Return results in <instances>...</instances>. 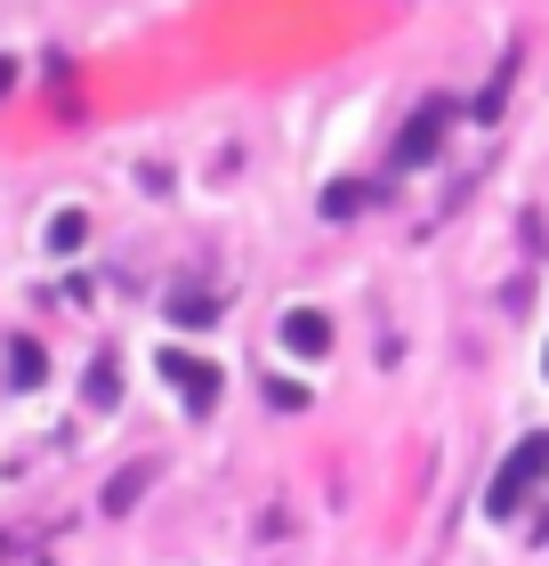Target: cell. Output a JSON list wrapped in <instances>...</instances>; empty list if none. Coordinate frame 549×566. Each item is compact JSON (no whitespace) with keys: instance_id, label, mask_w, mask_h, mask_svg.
Listing matches in <instances>:
<instances>
[{"instance_id":"obj_7","label":"cell","mask_w":549,"mask_h":566,"mask_svg":"<svg viewBox=\"0 0 549 566\" xmlns=\"http://www.w3.org/2000/svg\"><path fill=\"white\" fill-rule=\"evenodd\" d=\"M509 82H517V57H502V73H493V82H485V97H477V122H493V114H502Z\"/></svg>"},{"instance_id":"obj_1","label":"cell","mask_w":549,"mask_h":566,"mask_svg":"<svg viewBox=\"0 0 549 566\" xmlns=\"http://www.w3.org/2000/svg\"><path fill=\"white\" fill-rule=\"evenodd\" d=\"M549 478V437H526V446H517L502 470H493V485H485V510L493 518H517V510H526V494Z\"/></svg>"},{"instance_id":"obj_13","label":"cell","mask_w":549,"mask_h":566,"mask_svg":"<svg viewBox=\"0 0 549 566\" xmlns=\"http://www.w3.org/2000/svg\"><path fill=\"white\" fill-rule=\"evenodd\" d=\"M541 373H549V348H541Z\"/></svg>"},{"instance_id":"obj_3","label":"cell","mask_w":549,"mask_h":566,"mask_svg":"<svg viewBox=\"0 0 549 566\" xmlns=\"http://www.w3.org/2000/svg\"><path fill=\"white\" fill-rule=\"evenodd\" d=\"M162 380H178V397H187L194 413H211V405H219V373L202 365V356H170L162 348Z\"/></svg>"},{"instance_id":"obj_5","label":"cell","mask_w":549,"mask_h":566,"mask_svg":"<svg viewBox=\"0 0 549 566\" xmlns=\"http://www.w3.org/2000/svg\"><path fill=\"white\" fill-rule=\"evenodd\" d=\"M283 348L324 356V348H331V316H316V307H292V316H283Z\"/></svg>"},{"instance_id":"obj_2","label":"cell","mask_w":549,"mask_h":566,"mask_svg":"<svg viewBox=\"0 0 549 566\" xmlns=\"http://www.w3.org/2000/svg\"><path fill=\"white\" fill-rule=\"evenodd\" d=\"M444 122H453V106H444V97H429V106L412 114V130L397 138V163H404V170H412V163H429V154L444 146Z\"/></svg>"},{"instance_id":"obj_4","label":"cell","mask_w":549,"mask_h":566,"mask_svg":"<svg viewBox=\"0 0 549 566\" xmlns=\"http://www.w3.org/2000/svg\"><path fill=\"white\" fill-rule=\"evenodd\" d=\"M154 478H162L154 461H129V470H114V478H106V494H97V510H106V518H129V510H138V502L154 494Z\"/></svg>"},{"instance_id":"obj_11","label":"cell","mask_w":549,"mask_h":566,"mask_svg":"<svg viewBox=\"0 0 549 566\" xmlns=\"http://www.w3.org/2000/svg\"><path fill=\"white\" fill-rule=\"evenodd\" d=\"M170 316H178V324H187V332H202V324H211V300H178V307H170Z\"/></svg>"},{"instance_id":"obj_6","label":"cell","mask_w":549,"mask_h":566,"mask_svg":"<svg viewBox=\"0 0 549 566\" xmlns=\"http://www.w3.org/2000/svg\"><path fill=\"white\" fill-rule=\"evenodd\" d=\"M82 243H89V211H57V219H49V251H57V260L82 251Z\"/></svg>"},{"instance_id":"obj_10","label":"cell","mask_w":549,"mask_h":566,"mask_svg":"<svg viewBox=\"0 0 549 566\" xmlns=\"http://www.w3.org/2000/svg\"><path fill=\"white\" fill-rule=\"evenodd\" d=\"M356 202H363V187H356V178H339V187L324 195V211H331V219H348V211H356Z\"/></svg>"},{"instance_id":"obj_8","label":"cell","mask_w":549,"mask_h":566,"mask_svg":"<svg viewBox=\"0 0 549 566\" xmlns=\"http://www.w3.org/2000/svg\"><path fill=\"white\" fill-rule=\"evenodd\" d=\"M9 373H17V389H33V373H41V348H33V340H9Z\"/></svg>"},{"instance_id":"obj_12","label":"cell","mask_w":549,"mask_h":566,"mask_svg":"<svg viewBox=\"0 0 549 566\" xmlns=\"http://www.w3.org/2000/svg\"><path fill=\"white\" fill-rule=\"evenodd\" d=\"M17 90V57H0V97H9Z\"/></svg>"},{"instance_id":"obj_9","label":"cell","mask_w":549,"mask_h":566,"mask_svg":"<svg viewBox=\"0 0 549 566\" xmlns=\"http://www.w3.org/2000/svg\"><path fill=\"white\" fill-rule=\"evenodd\" d=\"M122 397V380H114V356H97L89 365V405H114Z\"/></svg>"}]
</instances>
